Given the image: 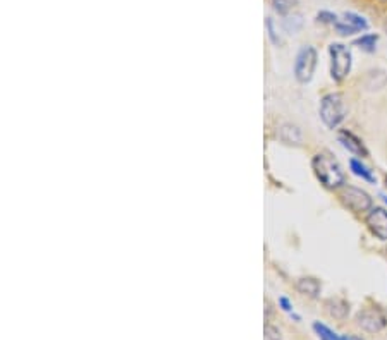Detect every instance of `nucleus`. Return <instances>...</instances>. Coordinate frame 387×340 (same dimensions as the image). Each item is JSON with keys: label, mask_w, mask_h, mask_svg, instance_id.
<instances>
[{"label": "nucleus", "mask_w": 387, "mask_h": 340, "mask_svg": "<svg viewBox=\"0 0 387 340\" xmlns=\"http://www.w3.org/2000/svg\"><path fill=\"white\" fill-rule=\"evenodd\" d=\"M312 169L313 172H315L317 179L320 180V184H322L324 187H327V189H339V187H343L344 180H346L341 165L337 164L336 158L330 153H327V151L317 153L315 157H313Z\"/></svg>", "instance_id": "nucleus-1"}, {"label": "nucleus", "mask_w": 387, "mask_h": 340, "mask_svg": "<svg viewBox=\"0 0 387 340\" xmlns=\"http://www.w3.org/2000/svg\"><path fill=\"white\" fill-rule=\"evenodd\" d=\"M346 117V107H344L343 96L339 93L326 95L320 102V119L324 120L329 129H336Z\"/></svg>", "instance_id": "nucleus-2"}, {"label": "nucleus", "mask_w": 387, "mask_h": 340, "mask_svg": "<svg viewBox=\"0 0 387 340\" xmlns=\"http://www.w3.org/2000/svg\"><path fill=\"white\" fill-rule=\"evenodd\" d=\"M330 54V76L334 81L341 83L348 78L351 71V52L346 45L333 43L329 47Z\"/></svg>", "instance_id": "nucleus-3"}, {"label": "nucleus", "mask_w": 387, "mask_h": 340, "mask_svg": "<svg viewBox=\"0 0 387 340\" xmlns=\"http://www.w3.org/2000/svg\"><path fill=\"white\" fill-rule=\"evenodd\" d=\"M317 67V50L310 45L303 47L296 55L295 76L299 83H308Z\"/></svg>", "instance_id": "nucleus-4"}, {"label": "nucleus", "mask_w": 387, "mask_h": 340, "mask_svg": "<svg viewBox=\"0 0 387 340\" xmlns=\"http://www.w3.org/2000/svg\"><path fill=\"white\" fill-rule=\"evenodd\" d=\"M341 201L346 208H350L355 213H364L372 210V198L364 189H358L355 186H346L341 191Z\"/></svg>", "instance_id": "nucleus-5"}, {"label": "nucleus", "mask_w": 387, "mask_h": 340, "mask_svg": "<svg viewBox=\"0 0 387 340\" xmlns=\"http://www.w3.org/2000/svg\"><path fill=\"white\" fill-rule=\"evenodd\" d=\"M334 28H336V31L341 34V36H350V34L365 31L368 28V24L367 21H365L361 16H358V14L346 12L341 17H337V21L334 23Z\"/></svg>", "instance_id": "nucleus-6"}, {"label": "nucleus", "mask_w": 387, "mask_h": 340, "mask_svg": "<svg viewBox=\"0 0 387 340\" xmlns=\"http://www.w3.org/2000/svg\"><path fill=\"white\" fill-rule=\"evenodd\" d=\"M357 320L358 325L367 332H381L387 325L386 315L379 308H367V310L360 311Z\"/></svg>", "instance_id": "nucleus-7"}, {"label": "nucleus", "mask_w": 387, "mask_h": 340, "mask_svg": "<svg viewBox=\"0 0 387 340\" xmlns=\"http://www.w3.org/2000/svg\"><path fill=\"white\" fill-rule=\"evenodd\" d=\"M367 225L372 234L387 241V211L384 208H372L367 215Z\"/></svg>", "instance_id": "nucleus-8"}, {"label": "nucleus", "mask_w": 387, "mask_h": 340, "mask_svg": "<svg viewBox=\"0 0 387 340\" xmlns=\"http://www.w3.org/2000/svg\"><path fill=\"white\" fill-rule=\"evenodd\" d=\"M337 138H339V143L353 155H357V157H361V158L368 157V150L365 148V145L361 143L360 138L355 136L353 133H350V131H341Z\"/></svg>", "instance_id": "nucleus-9"}, {"label": "nucleus", "mask_w": 387, "mask_h": 340, "mask_svg": "<svg viewBox=\"0 0 387 340\" xmlns=\"http://www.w3.org/2000/svg\"><path fill=\"white\" fill-rule=\"evenodd\" d=\"M279 140L286 145H299L301 143V131L292 124H284L279 129Z\"/></svg>", "instance_id": "nucleus-10"}, {"label": "nucleus", "mask_w": 387, "mask_h": 340, "mask_svg": "<svg viewBox=\"0 0 387 340\" xmlns=\"http://www.w3.org/2000/svg\"><path fill=\"white\" fill-rule=\"evenodd\" d=\"M296 287H298V290L303 296H308L312 299L320 294V282L317 279H313V277H303V279L298 280Z\"/></svg>", "instance_id": "nucleus-11"}, {"label": "nucleus", "mask_w": 387, "mask_h": 340, "mask_svg": "<svg viewBox=\"0 0 387 340\" xmlns=\"http://www.w3.org/2000/svg\"><path fill=\"white\" fill-rule=\"evenodd\" d=\"M326 306L327 311H329L334 318H344L348 315V311H350V308H348V304L344 303L343 299H329L326 303Z\"/></svg>", "instance_id": "nucleus-12"}, {"label": "nucleus", "mask_w": 387, "mask_h": 340, "mask_svg": "<svg viewBox=\"0 0 387 340\" xmlns=\"http://www.w3.org/2000/svg\"><path fill=\"white\" fill-rule=\"evenodd\" d=\"M350 167H351V170H353L355 176L361 177V179L367 180V182H375V176L372 173V170L368 167H365V165L361 164L360 160H357V158H351Z\"/></svg>", "instance_id": "nucleus-13"}, {"label": "nucleus", "mask_w": 387, "mask_h": 340, "mask_svg": "<svg viewBox=\"0 0 387 340\" xmlns=\"http://www.w3.org/2000/svg\"><path fill=\"white\" fill-rule=\"evenodd\" d=\"M377 41H379L377 34H364V36H360L357 41H355V45H358V47L365 52H374L375 47H377Z\"/></svg>", "instance_id": "nucleus-14"}, {"label": "nucleus", "mask_w": 387, "mask_h": 340, "mask_svg": "<svg viewBox=\"0 0 387 340\" xmlns=\"http://www.w3.org/2000/svg\"><path fill=\"white\" fill-rule=\"evenodd\" d=\"M313 328H315V332L319 334L320 340H341L336 334H334L333 330H330V328H327L326 325L315 323V325H313Z\"/></svg>", "instance_id": "nucleus-15"}, {"label": "nucleus", "mask_w": 387, "mask_h": 340, "mask_svg": "<svg viewBox=\"0 0 387 340\" xmlns=\"http://www.w3.org/2000/svg\"><path fill=\"white\" fill-rule=\"evenodd\" d=\"M272 2H274V7L279 10V12H286L288 9H291L295 0H272Z\"/></svg>", "instance_id": "nucleus-16"}, {"label": "nucleus", "mask_w": 387, "mask_h": 340, "mask_svg": "<svg viewBox=\"0 0 387 340\" xmlns=\"http://www.w3.org/2000/svg\"><path fill=\"white\" fill-rule=\"evenodd\" d=\"M265 340H281V334H279L277 328L272 327V325H267L265 327Z\"/></svg>", "instance_id": "nucleus-17"}, {"label": "nucleus", "mask_w": 387, "mask_h": 340, "mask_svg": "<svg viewBox=\"0 0 387 340\" xmlns=\"http://www.w3.org/2000/svg\"><path fill=\"white\" fill-rule=\"evenodd\" d=\"M319 21H322V23H330V24H334L337 21V16L336 14H333V12H326V10H322V12L319 14Z\"/></svg>", "instance_id": "nucleus-18"}, {"label": "nucleus", "mask_w": 387, "mask_h": 340, "mask_svg": "<svg viewBox=\"0 0 387 340\" xmlns=\"http://www.w3.org/2000/svg\"><path fill=\"white\" fill-rule=\"evenodd\" d=\"M267 30H268V36H270V40L274 41V43H281V38L277 36V33L274 31V21L268 17V21H267Z\"/></svg>", "instance_id": "nucleus-19"}, {"label": "nucleus", "mask_w": 387, "mask_h": 340, "mask_svg": "<svg viewBox=\"0 0 387 340\" xmlns=\"http://www.w3.org/2000/svg\"><path fill=\"white\" fill-rule=\"evenodd\" d=\"M279 304L282 306V310L288 311V313H291V304H289V301L286 299V297H281V299H279Z\"/></svg>", "instance_id": "nucleus-20"}, {"label": "nucleus", "mask_w": 387, "mask_h": 340, "mask_svg": "<svg viewBox=\"0 0 387 340\" xmlns=\"http://www.w3.org/2000/svg\"><path fill=\"white\" fill-rule=\"evenodd\" d=\"M341 340H361V339H358V337H355V335H344L343 339Z\"/></svg>", "instance_id": "nucleus-21"}, {"label": "nucleus", "mask_w": 387, "mask_h": 340, "mask_svg": "<svg viewBox=\"0 0 387 340\" xmlns=\"http://www.w3.org/2000/svg\"><path fill=\"white\" fill-rule=\"evenodd\" d=\"M386 186H387V177H386Z\"/></svg>", "instance_id": "nucleus-22"}]
</instances>
